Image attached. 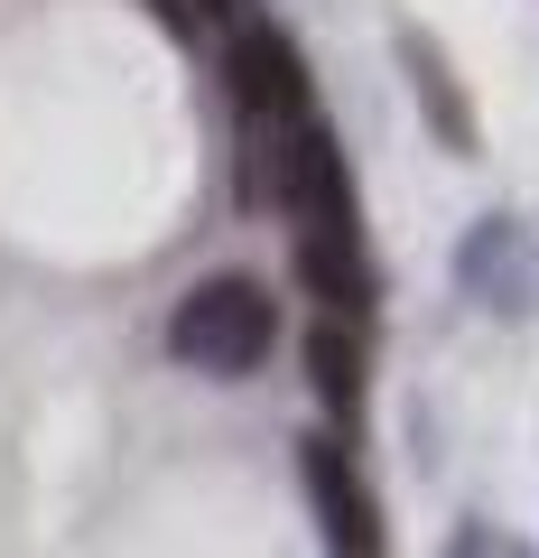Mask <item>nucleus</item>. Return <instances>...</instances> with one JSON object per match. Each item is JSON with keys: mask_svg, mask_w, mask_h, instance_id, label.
<instances>
[{"mask_svg": "<svg viewBox=\"0 0 539 558\" xmlns=\"http://www.w3.org/2000/svg\"><path fill=\"white\" fill-rule=\"evenodd\" d=\"M168 354L205 381H242L260 363L280 354V299H270V279L252 270H215L196 279L177 307H168Z\"/></svg>", "mask_w": 539, "mask_h": 558, "instance_id": "f257e3e1", "label": "nucleus"}, {"mask_svg": "<svg viewBox=\"0 0 539 558\" xmlns=\"http://www.w3.org/2000/svg\"><path fill=\"white\" fill-rule=\"evenodd\" d=\"M223 94H233L242 131H289V121L317 112V75H307L298 38L270 20H242L233 47H223Z\"/></svg>", "mask_w": 539, "mask_h": 558, "instance_id": "f03ea898", "label": "nucleus"}, {"mask_svg": "<svg viewBox=\"0 0 539 558\" xmlns=\"http://www.w3.org/2000/svg\"><path fill=\"white\" fill-rule=\"evenodd\" d=\"M298 475H307V494H317L326 549H335V558H391V539H381V502H372V484H363L354 447H344V438H307L298 447Z\"/></svg>", "mask_w": 539, "mask_h": 558, "instance_id": "7ed1b4c3", "label": "nucleus"}, {"mask_svg": "<svg viewBox=\"0 0 539 558\" xmlns=\"http://www.w3.org/2000/svg\"><path fill=\"white\" fill-rule=\"evenodd\" d=\"M298 289L317 299V317H344V326H372V252L363 233H298Z\"/></svg>", "mask_w": 539, "mask_h": 558, "instance_id": "20e7f679", "label": "nucleus"}, {"mask_svg": "<svg viewBox=\"0 0 539 558\" xmlns=\"http://www.w3.org/2000/svg\"><path fill=\"white\" fill-rule=\"evenodd\" d=\"M298 354H307V391H317L335 418H354V410H363V391H372V326L307 317Z\"/></svg>", "mask_w": 539, "mask_h": 558, "instance_id": "39448f33", "label": "nucleus"}, {"mask_svg": "<svg viewBox=\"0 0 539 558\" xmlns=\"http://www.w3.org/2000/svg\"><path fill=\"white\" fill-rule=\"evenodd\" d=\"M400 65H409V94H419L428 131H438L456 159H475V102H465V84H456V65H446V47L419 38V28H400Z\"/></svg>", "mask_w": 539, "mask_h": 558, "instance_id": "423d86ee", "label": "nucleus"}, {"mask_svg": "<svg viewBox=\"0 0 539 558\" xmlns=\"http://www.w3.org/2000/svg\"><path fill=\"white\" fill-rule=\"evenodd\" d=\"M159 20H168V28H196V20L242 28V20H252V0H159Z\"/></svg>", "mask_w": 539, "mask_h": 558, "instance_id": "0eeeda50", "label": "nucleus"}]
</instances>
